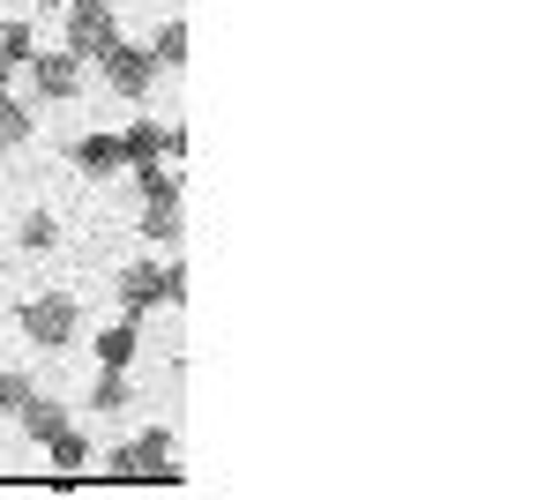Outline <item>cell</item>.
Returning <instances> with one entry per match:
<instances>
[{"label": "cell", "instance_id": "cell-1", "mask_svg": "<svg viewBox=\"0 0 560 500\" xmlns=\"http://www.w3.org/2000/svg\"><path fill=\"white\" fill-rule=\"evenodd\" d=\"M75 322H83V314H75L68 292H38L23 306V336H31L38 351H68V344H75Z\"/></svg>", "mask_w": 560, "mask_h": 500}, {"label": "cell", "instance_id": "cell-2", "mask_svg": "<svg viewBox=\"0 0 560 500\" xmlns=\"http://www.w3.org/2000/svg\"><path fill=\"white\" fill-rule=\"evenodd\" d=\"M173 299H187V277H179V269H158V261H135L128 277H120V306H128V314H150V306H173Z\"/></svg>", "mask_w": 560, "mask_h": 500}, {"label": "cell", "instance_id": "cell-3", "mask_svg": "<svg viewBox=\"0 0 560 500\" xmlns=\"http://www.w3.org/2000/svg\"><path fill=\"white\" fill-rule=\"evenodd\" d=\"M97 68H105V83L120 90V97H142V90L158 83V60H150L142 45H128V38L105 45V53H97Z\"/></svg>", "mask_w": 560, "mask_h": 500}, {"label": "cell", "instance_id": "cell-4", "mask_svg": "<svg viewBox=\"0 0 560 500\" xmlns=\"http://www.w3.org/2000/svg\"><path fill=\"white\" fill-rule=\"evenodd\" d=\"M31 83H38V97H75L83 90V60L75 53H31Z\"/></svg>", "mask_w": 560, "mask_h": 500}, {"label": "cell", "instance_id": "cell-5", "mask_svg": "<svg viewBox=\"0 0 560 500\" xmlns=\"http://www.w3.org/2000/svg\"><path fill=\"white\" fill-rule=\"evenodd\" d=\"M113 38H120V31H113V8H75V15H68V53H75V60H97Z\"/></svg>", "mask_w": 560, "mask_h": 500}, {"label": "cell", "instance_id": "cell-6", "mask_svg": "<svg viewBox=\"0 0 560 500\" xmlns=\"http://www.w3.org/2000/svg\"><path fill=\"white\" fill-rule=\"evenodd\" d=\"M120 158H128L120 135H83V142H75V165L83 172H120Z\"/></svg>", "mask_w": 560, "mask_h": 500}, {"label": "cell", "instance_id": "cell-7", "mask_svg": "<svg viewBox=\"0 0 560 500\" xmlns=\"http://www.w3.org/2000/svg\"><path fill=\"white\" fill-rule=\"evenodd\" d=\"M135 179H142V202H150V209L179 202V172H165L158 158H150V165H135Z\"/></svg>", "mask_w": 560, "mask_h": 500}, {"label": "cell", "instance_id": "cell-8", "mask_svg": "<svg viewBox=\"0 0 560 500\" xmlns=\"http://www.w3.org/2000/svg\"><path fill=\"white\" fill-rule=\"evenodd\" d=\"M23 142H31V105L0 90V150H23Z\"/></svg>", "mask_w": 560, "mask_h": 500}, {"label": "cell", "instance_id": "cell-9", "mask_svg": "<svg viewBox=\"0 0 560 500\" xmlns=\"http://www.w3.org/2000/svg\"><path fill=\"white\" fill-rule=\"evenodd\" d=\"M15 418H23V433H31V441H52V433L68 426V418H60V404H45V396H31Z\"/></svg>", "mask_w": 560, "mask_h": 500}, {"label": "cell", "instance_id": "cell-10", "mask_svg": "<svg viewBox=\"0 0 560 500\" xmlns=\"http://www.w3.org/2000/svg\"><path fill=\"white\" fill-rule=\"evenodd\" d=\"M165 463H173V433L158 426V433H142V441H135V470H142V478H158Z\"/></svg>", "mask_w": 560, "mask_h": 500}, {"label": "cell", "instance_id": "cell-11", "mask_svg": "<svg viewBox=\"0 0 560 500\" xmlns=\"http://www.w3.org/2000/svg\"><path fill=\"white\" fill-rule=\"evenodd\" d=\"M142 232H150V240H158V247L173 254L179 240H187V224H179V202H165V209H150V217H142Z\"/></svg>", "mask_w": 560, "mask_h": 500}, {"label": "cell", "instance_id": "cell-12", "mask_svg": "<svg viewBox=\"0 0 560 500\" xmlns=\"http://www.w3.org/2000/svg\"><path fill=\"white\" fill-rule=\"evenodd\" d=\"M15 240H23V247H31V254H45V247H52V240H60V224H52L45 209H31V217L15 224Z\"/></svg>", "mask_w": 560, "mask_h": 500}, {"label": "cell", "instance_id": "cell-13", "mask_svg": "<svg viewBox=\"0 0 560 500\" xmlns=\"http://www.w3.org/2000/svg\"><path fill=\"white\" fill-rule=\"evenodd\" d=\"M150 60H158V68H179V60H187V23H165L158 45H150Z\"/></svg>", "mask_w": 560, "mask_h": 500}, {"label": "cell", "instance_id": "cell-14", "mask_svg": "<svg viewBox=\"0 0 560 500\" xmlns=\"http://www.w3.org/2000/svg\"><path fill=\"white\" fill-rule=\"evenodd\" d=\"M120 150H128L135 165H150L158 150H173V135H158V127H128V142H120Z\"/></svg>", "mask_w": 560, "mask_h": 500}, {"label": "cell", "instance_id": "cell-15", "mask_svg": "<svg viewBox=\"0 0 560 500\" xmlns=\"http://www.w3.org/2000/svg\"><path fill=\"white\" fill-rule=\"evenodd\" d=\"M45 449H52V463H60V470H83V463H90L83 433H68V426H60V433H52V441H45Z\"/></svg>", "mask_w": 560, "mask_h": 500}, {"label": "cell", "instance_id": "cell-16", "mask_svg": "<svg viewBox=\"0 0 560 500\" xmlns=\"http://www.w3.org/2000/svg\"><path fill=\"white\" fill-rule=\"evenodd\" d=\"M0 60L8 68H31V31L23 23H0Z\"/></svg>", "mask_w": 560, "mask_h": 500}, {"label": "cell", "instance_id": "cell-17", "mask_svg": "<svg viewBox=\"0 0 560 500\" xmlns=\"http://www.w3.org/2000/svg\"><path fill=\"white\" fill-rule=\"evenodd\" d=\"M128 351H135V336H128V329H113V336H105V344H97V359H105V367H113V374H120V367H128Z\"/></svg>", "mask_w": 560, "mask_h": 500}, {"label": "cell", "instance_id": "cell-18", "mask_svg": "<svg viewBox=\"0 0 560 500\" xmlns=\"http://www.w3.org/2000/svg\"><path fill=\"white\" fill-rule=\"evenodd\" d=\"M31 396H38V388H31V374H0V404H8V411H23Z\"/></svg>", "mask_w": 560, "mask_h": 500}, {"label": "cell", "instance_id": "cell-19", "mask_svg": "<svg viewBox=\"0 0 560 500\" xmlns=\"http://www.w3.org/2000/svg\"><path fill=\"white\" fill-rule=\"evenodd\" d=\"M120 404H128V381L105 367V381H97V411H120Z\"/></svg>", "mask_w": 560, "mask_h": 500}, {"label": "cell", "instance_id": "cell-20", "mask_svg": "<svg viewBox=\"0 0 560 500\" xmlns=\"http://www.w3.org/2000/svg\"><path fill=\"white\" fill-rule=\"evenodd\" d=\"M105 470H113V478H142V470H135V449H113V456H105Z\"/></svg>", "mask_w": 560, "mask_h": 500}, {"label": "cell", "instance_id": "cell-21", "mask_svg": "<svg viewBox=\"0 0 560 500\" xmlns=\"http://www.w3.org/2000/svg\"><path fill=\"white\" fill-rule=\"evenodd\" d=\"M8 75H15V68H8V60H0V90H8Z\"/></svg>", "mask_w": 560, "mask_h": 500}, {"label": "cell", "instance_id": "cell-22", "mask_svg": "<svg viewBox=\"0 0 560 500\" xmlns=\"http://www.w3.org/2000/svg\"><path fill=\"white\" fill-rule=\"evenodd\" d=\"M68 8H105V0H68Z\"/></svg>", "mask_w": 560, "mask_h": 500}, {"label": "cell", "instance_id": "cell-23", "mask_svg": "<svg viewBox=\"0 0 560 500\" xmlns=\"http://www.w3.org/2000/svg\"><path fill=\"white\" fill-rule=\"evenodd\" d=\"M0 418H8V404H0Z\"/></svg>", "mask_w": 560, "mask_h": 500}]
</instances>
